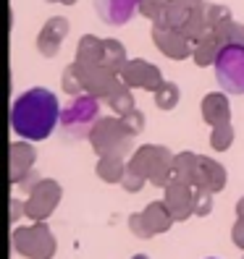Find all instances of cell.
Masks as SVG:
<instances>
[{
    "instance_id": "36",
    "label": "cell",
    "mask_w": 244,
    "mask_h": 259,
    "mask_svg": "<svg viewBox=\"0 0 244 259\" xmlns=\"http://www.w3.org/2000/svg\"><path fill=\"white\" fill-rule=\"evenodd\" d=\"M231 241H234V246L244 251V218H236V223L231 225Z\"/></svg>"
},
{
    "instance_id": "21",
    "label": "cell",
    "mask_w": 244,
    "mask_h": 259,
    "mask_svg": "<svg viewBox=\"0 0 244 259\" xmlns=\"http://www.w3.org/2000/svg\"><path fill=\"white\" fill-rule=\"evenodd\" d=\"M192 11L194 8L187 6L184 0H168V6L163 8V13L152 24H160V26H168V29H181V24L189 19Z\"/></svg>"
},
{
    "instance_id": "4",
    "label": "cell",
    "mask_w": 244,
    "mask_h": 259,
    "mask_svg": "<svg viewBox=\"0 0 244 259\" xmlns=\"http://www.w3.org/2000/svg\"><path fill=\"white\" fill-rule=\"evenodd\" d=\"M11 243H13V251L19 256H26V259H53L55 249H58L55 236L48 228V220L13 228Z\"/></svg>"
},
{
    "instance_id": "29",
    "label": "cell",
    "mask_w": 244,
    "mask_h": 259,
    "mask_svg": "<svg viewBox=\"0 0 244 259\" xmlns=\"http://www.w3.org/2000/svg\"><path fill=\"white\" fill-rule=\"evenodd\" d=\"M202 11H205V24H207V29H216V26L223 24L226 19H231V11H228L226 6H221V3H205Z\"/></svg>"
},
{
    "instance_id": "23",
    "label": "cell",
    "mask_w": 244,
    "mask_h": 259,
    "mask_svg": "<svg viewBox=\"0 0 244 259\" xmlns=\"http://www.w3.org/2000/svg\"><path fill=\"white\" fill-rule=\"evenodd\" d=\"M126 60H129V58H126V48H124L118 39H113V37L102 39V63H105V66L121 71V68L126 66Z\"/></svg>"
},
{
    "instance_id": "20",
    "label": "cell",
    "mask_w": 244,
    "mask_h": 259,
    "mask_svg": "<svg viewBox=\"0 0 244 259\" xmlns=\"http://www.w3.org/2000/svg\"><path fill=\"white\" fill-rule=\"evenodd\" d=\"M197 167H200V155L197 152H176L173 157V181H184V184L197 186Z\"/></svg>"
},
{
    "instance_id": "11",
    "label": "cell",
    "mask_w": 244,
    "mask_h": 259,
    "mask_svg": "<svg viewBox=\"0 0 244 259\" xmlns=\"http://www.w3.org/2000/svg\"><path fill=\"white\" fill-rule=\"evenodd\" d=\"M194 189L192 184H184V181H171L163 191V202L168 204L171 215L176 223H184L194 215Z\"/></svg>"
},
{
    "instance_id": "28",
    "label": "cell",
    "mask_w": 244,
    "mask_h": 259,
    "mask_svg": "<svg viewBox=\"0 0 244 259\" xmlns=\"http://www.w3.org/2000/svg\"><path fill=\"white\" fill-rule=\"evenodd\" d=\"M60 89L68 95V97H79L84 95V89H82V81H79V73H76V66L68 63L63 68V73H60Z\"/></svg>"
},
{
    "instance_id": "8",
    "label": "cell",
    "mask_w": 244,
    "mask_h": 259,
    "mask_svg": "<svg viewBox=\"0 0 244 259\" xmlns=\"http://www.w3.org/2000/svg\"><path fill=\"white\" fill-rule=\"evenodd\" d=\"M60 196H63V189H60L58 181L53 178H42L40 184L29 191V196L24 199V207H26V218L32 223H42L48 220L55 207L60 204Z\"/></svg>"
},
{
    "instance_id": "7",
    "label": "cell",
    "mask_w": 244,
    "mask_h": 259,
    "mask_svg": "<svg viewBox=\"0 0 244 259\" xmlns=\"http://www.w3.org/2000/svg\"><path fill=\"white\" fill-rule=\"evenodd\" d=\"M76 73H79V81H82V89L87 95H92L97 100H108L116 87L121 84V73L105 63H76Z\"/></svg>"
},
{
    "instance_id": "12",
    "label": "cell",
    "mask_w": 244,
    "mask_h": 259,
    "mask_svg": "<svg viewBox=\"0 0 244 259\" xmlns=\"http://www.w3.org/2000/svg\"><path fill=\"white\" fill-rule=\"evenodd\" d=\"M68 32H71L68 19L50 16L48 21L42 24L40 34H37V53L42 58H55L58 50H60V45H63V39L68 37Z\"/></svg>"
},
{
    "instance_id": "33",
    "label": "cell",
    "mask_w": 244,
    "mask_h": 259,
    "mask_svg": "<svg viewBox=\"0 0 244 259\" xmlns=\"http://www.w3.org/2000/svg\"><path fill=\"white\" fill-rule=\"evenodd\" d=\"M145 176L142 173H136V170H126V176L121 178V189H124L126 194H140L142 186H145Z\"/></svg>"
},
{
    "instance_id": "32",
    "label": "cell",
    "mask_w": 244,
    "mask_h": 259,
    "mask_svg": "<svg viewBox=\"0 0 244 259\" xmlns=\"http://www.w3.org/2000/svg\"><path fill=\"white\" fill-rule=\"evenodd\" d=\"M126 225H129L131 236H136V238H152V236H155V233L150 231V225L145 223V215H142V212H131L129 220H126Z\"/></svg>"
},
{
    "instance_id": "14",
    "label": "cell",
    "mask_w": 244,
    "mask_h": 259,
    "mask_svg": "<svg viewBox=\"0 0 244 259\" xmlns=\"http://www.w3.org/2000/svg\"><path fill=\"white\" fill-rule=\"evenodd\" d=\"M34 162H37V152H34L32 142L29 139L13 142L11 149H8V173H11L8 178H11V184L16 186L29 170H34Z\"/></svg>"
},
{
    "instance_id": "39",
    "label": "cell",
    "mask_w": 244,
    "mask_h": 259,
    "mask_svg": "<svg viewBox=\"0 0 244 259\" xmlns=\"http://www.w3.org/2000/svg\"><path fill=\"white\" fill-rule=\"evenodd\" d=\"M45 3H63V6H74L76 0H45Z\"/></svg>"
},
{
    "instance_id": "41",
    "label": "cell",
    "mask_w": 244,
    "mask_h": 259,
    "mask_svg": "<svg viewBox=\"0 0 244 259\" xmlns=\"http://www.w3.org/2000/svg\"><path fill=\"white\" fill-rule=\"evenodd\" d=\"M207 259H216V256H207Z\"/></svg>"
},
{
    "instance_id": "9",
    "label": "cell",
    "mask_w": 244,
    "mask_h": 259,
    "mask_svg": "<svg viewBox=\"0 0 244 259\" xmlns=\"http://www.w3.org/2000/svg\"><path fill=\"white\" fill-rule=\"evenodd\" d=\"M121 73V81L131 89H147V92H155V89L165 81L163 73L155 63H150L145 58H131L126 60V66L118 71Z\"/></svg>"
},
{
    "instance_id": "25",
    "label": "cell",
    "mask_w": 244,
    "mask_h": 259,
    "mask_svg": "<svg viewBox=\"0 0 244 259\" xmlns=\"http://www.w3.org/2000/svg\"><path fill=\"white\" fill-rule=\"evenodd\" d=\"M213 32L218 34L221 45H241L244 48V24L234 21V19H226L223 24H218Z\"/></svg>"
},
{
    "instance_id": "2",
    "label": "cell",
    "mask_w": 244,
    "mask_h": 259,
    "mask_svg": "<svg viewBox=\"0 0 244 259\" xmlns=\"http://www.w3.org/2000/svg\"><path fill=\"white\" fill-rule=\"evenodd\" d=\"M173 152L163 144H142L131 152L129 170L142 173L152 186L165 189L173 181Z\"/></svg>"
},
{
    "instance_id": "37",
    "label": "cell",
    "mask_w": 244,
    "mask_h": 259,
    "mask_svg": "<svg viewBox=\"0 0 244 259\" xmlns=\"http://www.w3.org/2000/svg\"><path fill=\"white\" fill-rule=\"evenodd\" d=\"M21 215H26V207H24V202H19L16 196H11V223H19V218Z\"/></svg>"
},
{
    "instance_id": "40",
    "label": "cell",
    "mask_w": 244,
    "mask_h": 259,
    "mask_svg": "<svg viewBox=\"0 0 244 259\" xmlns=\"http://www.w3.org/2000/svg\"><path fill=\"white\" fill-rule=\"evenodd\" d=\"M131 259H150V256H147V254H134Z\"/></svg>"
},
{
    "instance_id": "30",
    "label": "cell",
    "mask_w": 244,
    "mask_h": 259,
    "mask_svg": "<svg viewBox=\"0 0 244 259\" xmlns=\"http://www.w3.org/2000/svg\"><path fill=\"white\" fill-rule=\"evenodd\" d=\"M213 212V191L197 186L194 189V215L197 218H207Z\"/></svg>"
},
{
    "instance_id": "35",
    "label": "cell",
    "mask_w": 244,
    "mask_h": 259,
    "mask_svg": "<svg viewBox=\"0 0 244 259\" xmlns=\"http://www.w3.org/2000/svg\"><path fill=\"white\" fill-rule=\"evenodd\" d=\"M40 181H42V176H40L37 170H29V173H26V176H24V178L19 181L16 186L21 189V194H29V191H32V189H34V186L40 184Z\"/></svg>"
},
{
    "instance_id": "5",
    "label": "cell",
    "mask_w": 244,
    "mask_h": 259,
    "mask_svg": "<svg viewBox=\"0 0 244 259\" xmlns=\"http://www.w3.org/2000/svg\"><path fill=\"white\" fill-rule=\"evenodd\" d=\"M131 139L134 136L126 131V126L121 123V115H113V118H100L92 134H89V144H92L95 155L102 157V155H121L126 157L131 149Z\"/></svg>"
},
{
    "instance_id": "26",
    "label": "cell",
    "mask_w": 244,
    "mask_h": 259,
    "mask_svg": "<svg viewBox=\"0 0 244 259\" xmlns=\"http://www.w3.org/2000/svg\"><path fill=\"white\" fill-rule=\"evenodd\" d=\"M108 108H111L116 115H124V113H129L131 108H136V105H134V95H131V87H126L124 81H121V84L116 87V92L108 97Z\"/></svg>"
},
{
    "instance_id": "31",
    "label": "cell",
    "mask_w": 244,
    "mask_h": 259,
    "mask_svg": "<svg viewBox=\"0 0 244 259\" xmlns=\"http://www.w3.org/2000/svg\"><path fill=\"white\" fill-rule=\"evenodd\" d=\"M121 123L126 126V131H129L131 136H140V134L145 131V113L136 110V108H131L129 113L121 115Z\"/></svg>"
},
{
    "instance_id": "22",
    "label": "cell",
    "mask_w": 244,
    "mask_h": 259,
    "mask_svg": "<svg viewBox=\"0 0 244 259\" xmlns=\"http://www.w3.org/2000/svg\"><path fill=\"white\" fill-rule=\"evenodd\" d=\"M76 63H102V39L95 34H84L76 42Z\"/></svg>"
},
{
    "instance_id": "15",
    "label": "cell",
    "mask_w": 244,
    "mask_h": 259,
    "mask_svg": "<svg viewBox=\"0 0 244 259\" xmlns=\"http://www.w3.org/2000/svg\"><path fill=\"white\" fill-rule=\"evenodd\" d=\"M202 120L213 128V126H221V123H231V105H228L226 92H213L202 97Z\"/></svg>"
},
{
    "instance_id": "19",
    "label": "cell",
    "mask_w": 244,
    "mask_h": 259,
    "mask_svg": "<svg viewBox=\"0 0 244 259\" xmlns=\"http://www.w3.org/2000/svg\"><path fill=\"white\" fill-rule=\"evenodd\" d=\"M126 170H129V162L121 155H102V157H97V165H95L97 178L105 181V184H121Z\"/></svg>"
},
{
    "instance_id": "24",
    "label": "cell",
    "mask_w": 244,
    "mask_h": 259,
    "mask_svg": "<svg viewBox=\"0 0 244 259\" xmlns=\"http://www.w3.org/2000/svg\"><path fill=\"white\" fill-rule=\"evenodd\" d=\"M152 95H155V105H158L160 110H165V113L173 110L176 105H179V100H181V92H179V84L176 81H163Z\"/></svg>"
},
{
    "instance_id": "17",
    "label": "cell",
    "mask_w": 244,
    "mask_h": 259,
    "mask_svg": "<svg viewBox=\"0 0 244 259\" xmlns=\"http://www.w3.org/2000/svg\"><path fill=\"white\" fill-rule=\"evenodd\" d=\"M221 39H218V34L213 32V29H207V32L194 42V53H192V60L197 66H202V68H207V66H216V60H218V55H221Z\"/></svg>"
},
{
    "instance_id": "13",
    "label": "cell",
    "mask_w": 244,
    "mask_h": 259,
    "mask_svg": "<svg viewBox=\"0 0 244 259\" xmlns=\"http://www.w3.org/2000/svg\"><path fill=\"white\" fill-rule=\"evenodd\" d=\"M95 13L102 24L124 26L134 13H140V0H95Z\"/></svg>"
},
{
    "instance_id": "27",
    "label": "cell",
    "mask_w": 244,
    "mask_h": 259,
    "mask_svg": "<svg viewBox=\"0 0 244 259\" xmlns=\"http://www.w3.org/2000/svg\"><path fill=\"white\" fill-rule=\"evenodd\" d=\"M234 144V126L231 123H221L210 128V147L216 152H226Z\"/></svg>"
},
{
    "instance_id": "6",
    "label": "cell",
    "mask_w": 244,
    "mask_h": 259,
    "mask_svg": "<svg viewBox=\"0 0 244 259\" xmlns=\"http://www.w3.org/2000/svg\"><path fill=\"white\" fill-rule=\"evenodd\" d=\"M216 79L226 95H244V48L223 45L216 60Z\"/></svg>"
},
{
    "instance_id": "3",
    "label": "cell",
    "mask_w": 244,
    "mask_h": 259,
    "mask_svg": "<svg viewBox=\"0 0 244 259\" xmlns=\"http://www.w3.org/2000/svg\"><path fill=\"white\" fill-rule=\"evenodd\" d=\"M97 120H100L97 97L87 95V92L74 97L71 105H66V108L60 110V128H63V136L68 142L89 139V134H92Z\"/></svg>"
},
{
    "instance_id": "42",
    "label": "cell",
    "mask_w": 244,
    "mask_h": 259,
    "mask_svg": "<svg viewBox=\"0 0 244 259\" xmlns=\"http://www.w3.org/2000/svg\"><path fill=\"white\" fill-rule=\"evenodd\" d=\"M241 259H244V256H241Z\"/></svg>"
},
{
    "instance_id": "18",
    "label": "cell",
    "mask_w": 244,
    "mask_h": 259,
    "mask_svg": "<svg viewBox=\"0 0 244 259\" xmlns=\"http://www.w3.org/2000/svg\"><path fill=\"white\" fill-rule=\"evenodd\" d=\"M142 215H145V223L150 225V231L155 233V236L168 233L171 228H173V223H176L165 202H150V204L142 209Z\"/></svg>"
},
{
    "instance_id": "34",
    "label": "cell",
    "mask_w": 244,
    "mask_h": 259,
    "mask_svg": "<svg viewBox=\"0 0 244 259\" xmlns=\"http://www.w3.org/2000/svg\"><path fill=\"white\" fill-rule=\"evenodd\" d=\"M165 6H168V0H140V13H142L145 19L155 21L160 13H163Z\"/></svg>"
},
{
    "instance_id": "38",
    "label": "cell",
    "mask_w": 244,
    "mask_h": 259,
    "mask_svg": "<svg viewBox=\"0 0 244 259\" xmlns=\"http://www.w3.org/2000/svg\"><path fill=\"white\" fill-rule=\"evenodd\" d=\"M236 218H244V196L236 202Z\"/></svg>"
},
{
    "instance_id": "16",
    "label": "cell",
    "mask_w": 244,
    "mask_h": 259,
    "mask_svg": "<svg viewBox=\"0 0 244 259\" xmlns=\"http://www.w3.org/2000/svg\"><path fill=\"white\" fill-rule=\"evenodd\" d=\"M226 167L218 162V160H213V157H205L200 155V167H197V186H202V189H210L213 194H218L226 189Z\"/></svg>"
},
{
    "instance_id": "1",
    "label": "cell",
    "mask_w": 244,
    "mask_h": 259,
    "mask_svg": "<svg viewBox=\"0 0 244 259\" xmlns=\"http://www.w3.org/2000/svg\"><path fill=\"white\" fill-rule=\"evenodd\" d=\"M60 123V105L58 97L45 87H32L13 100L11 108V128L21 139L42 142Z\"/></svg>"
},
{
    "instance_id": "10",
    "label": "cell",
    "mask_w": 244,
    "mask_h": 259,
    "mask_svg": "<svg viewBox=\"0 0 244 259\" xmlns=\"http://www.w3.org/2000/svg\"><path fill=\"white\" fill-rule=\"evenodd\" d=\"M152 42H155V48L171 60H187L194 53L192 39H187L179 29H168V26H160V24H152Z\"/></svg>"
}]
</instances>
